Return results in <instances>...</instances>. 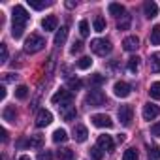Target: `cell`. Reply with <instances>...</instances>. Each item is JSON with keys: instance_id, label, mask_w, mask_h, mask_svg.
Instances as JSON below:
<instances>
[{"instance_id": "obj_1", "label": "cell", "mask_w": 160, "mask_h": 160, "mask_svg": "<svg viewBox=\"0 0 160 160\" xmlns=\"http://www.w3.org/2000/svg\"><path fill=\"white\" fill-rule=\"evenodd\" d=\"M91 49H92L96 55L106 57V55H109V53H111L113 45H111V42H109V40H106V38H96V40H92V42H91Z\"/></svg>"}, {"instance_id": "obj_2", "label": "cell", "mask_w": 160, "mask_h": 160, "mask_svg": "<svg viewBox=\"0 0 160 160\" xmlns=\"http://www.w3.org/2000/svg\"><path fill=\"white\" fill-rule=\"evenodd\" d=\"M43 45H45V40L38 34H30L25 40V51L27 53H38V51L43 49Z\"/></svg>"}, {"instance_id": "obj_3", "label": "cell", "mask_w": 160, "mask_h": 160, "mask_svg": "<svg viewBox=\"0 0 160 160\" xmlns=\"http://www.w3.org/2000/svg\"><path fill=\"white\" fill-rule=\"evenodd\" d=\"M87 104L91 108H100L106 104V94L100 91V89H92L89 94H87Z\"/></svg>"}, {"instance_id": "obj_4", "label": "cell", "mask_w": 160, "mask_h": 160, "mask_svg": "<svg viewBox=\"0 0 160 160\" xmlns=\"http://www.w3.org/2000/svg\"><path fill=\"white\" fill-rule=\"evenodd\" d=\"M51 102L55 104V106H66V104H72V92L68 91V89H60V91H57L53 96H51Z\"/></svg>"}, {"instance_id": "obj_5", "label": "cell", "mask_w": 160, "mask_h": 160, "mask_svg": "<svg viewBox=\"0 0 160 160\" xmlns=\"http://www.w3.org/2000/svg\"><path fill=\"white\" fill-rule=\"evenodd\" d=\"M13 25H21V27H25L27 23H28V19H30V15H28V12L23 8V6H13Z\"/></svg>"}, {"instance_id": "obj_6", "label": "cell", "mask_w": 160, "mask_h": 160, "mask_svg": "<svg viewBox=\"0 0 160 160\" xmlns=\"http://www.w3.org/2000/svg\"><path fill=\"white\" fill-rule=\"evenodd\" d=\"M117 117H119V121H121L124 126H130V124H132V117H134L132 106H121L119 111H117Z\"/></svg>"}, {"instance_id": "obj_7", "label": "cell", "mask_w": 160, "mask_h": 160, "mask_svg": "<svg viewBox=\"0 0 160 160\" xmlns=\"http://www.w3.org/2000/svg\"><path fill=\"white\" fill-rule=\"evenodd\" d=\"M158 115H160V108H158L156 104L149 102V104L143 106V119H145V121H152V119H156Z\"/></svg>"}, {"instance_id": "obj_8", "label": "cell", "mask_w": 160, "mask_h": 160, "mask_svg": "<svg viewBox=\"0 0 160 160\" xmlns=\"http://www.w3.org/2000/svg\"><path fill=\"white\" fill-rule=\"evenodd\" d=\"M91 121H92V124H94V126H98V128H111V126H113V121H111L108 115H102V113L92 115V117H91Z\"/></svg>"}, {"instance_id": "obj_9", "label": "cell", "mask_w": 160, "mask_h": 160, "mask_svg": "<svg viewBox=\"0 0 160 160\" xmlns=\"http://www.w3.org/2000/svg\"><path fill=\"white\" fill-rule=\"evenodd\" d=\"M51 121H53L51 111H47V109H40L38 111V115H36V126L38 128H43V126L51 124Z\"/></svg>"}, {"instance_id": "obj_10", "label": "cell", "mask_w": 160, "mask_h": 160, "mask_svg": "<svg viewBox=\"0 0 160 160\" xmlns=\"http://www.w3.org/2000/svg\"><path fill=\"white\" fill-rule=\"evenodd\" d=\"M130 85L128 83H124V81H117L115 85H113V92H115V96H119V98H126L128 94H130Z\"/></svg>"}, {"instance_id": "obj_11", "label": "cell", "mask_w": 160, "mask_h": 160, "mask_svg": "<svg viewBox=\"0 0 160 160\" xmlns=\"http://www.w3.org/2000/svg\"><path fill=\"white\" fill-rule=\"evenodd\" d=\"M98 147L106 152H111L115 149V143H113V138L111 136H98Z\"/></svg>"}, {"instance_id": "obj_12", "label": "cell", "mask_w": 160, "mask_h": 160, "mask_svg": "<svg viewBox=\"0 0 160 160\" xmlns=\"http://www.w3.org/2000/svg\"><path fill=\"white\" fill-rule=\"evenodd\" d=\"M58 109H60V115H62V119H64V121H73V119L77 117V111H75V108H73L72 104L60 106Z\"/></svg>"}, {"instance_id": "obj_13", "label": "cell", "mask_w": 160, "mask_h": 160, "mask_svg": "<svg viewBox=\"0 0 160 160\" xmlns=\"http://www.w3.org/2000/svg\"><path fill=\"white\" fill-rule=\"evenodd\" d=\"M139 47V38L138 36H126L122 40V49L124 51H136Z\"/></svg>"}, {"instance_id": "obj_14", "label": "cell", "mask_w": 160, "mask_h": 160, "mask_svg": "<svg viewBox=\"0 0 160 160\" xmlns=\"http://www.w3.org/2000/svg\"><path fill=\"white\" fill-rule=\"evenodd\" d=\"M57 25H58V19L55 15H47L43 21H42V28L45 32H51V30H57Z\"/></svg>"}, {"instance_id": "obj_15", "label": "cell", "mask_w": 160, "mask_h": 160, "mask_svg": "<svg viewBox=\"0 0 160 160\" xmlns=\"http://www.w3.org/2000/svg\"><path fill=\"white\" fill-rule=\"evenodd\" d=\"M87 136H89V132H87V128H85L83 124H77V126L73 128V139H75L77 143H83V141L87 139Z\"/></svg>"}, {"instance_id": "obj_16", "label": "cell", "mask_w": 160, "mask_h": 160, "mask_svg": "<svg viewBox=\"0 0 160 160\" xmlns=\"http://www.w3.org/2000/svg\"><path fill=\"white\" fill-rule=\"evenodd\" d=\"M143 12H145V17H147V19L156 17V15H158V6H156V2H145V4H143Z\"/></svg>"}, {"instance_id": "obj_17", "label": "cell", "mask_w": 160, "mask_h": 160, "mask_svg": "<svg viewBox=\"0 0 160 160\" xmlns=\"http://www.w3.org/2000/svg\"><path fill=\"white\" fill-rule=\"evenodd\" d=\"M149 70L152 73H160V53H152L149 58Z\"/></svg>"}, {"instance_id": "obj_18", "label": "cell", "mask_w": 160, "mask_h": 160, "mask_svg": "<svg viewBox=\"0 0 160 160\" xmlns=\"http://www.w3.org/2000/svg\"><path fill=\"white\" fill-rule=\"evenodd\" d=\"M2 117H4V121H8V122H15V119H17L15 106H6L4 111H2Z\"/></svg>"}, {"instance_id": "obj_19", "label": "cell", "mask_w": 160, "mask_h": 160, "mask_svg": "<svg viewBox=\"0 0 160 160\" xmlns=\"http://www.w3.org/2000/svg\"><path fill=\"white\" fill-rule=\"evenodd\" d=\"M109 13H111L113 17L121 19V17L124 15V6H122V4H117V2H111V4H109Z\"/></svg>"}, {"instance_id": "obj_20", "label": "cell", "mask_w": 160, "mask_h": 160, "mask_svg": "<svg viewBox=\"0 0 160 160\" xmlns=\"http://www.w3.org/2000/svg\"><path fill=\"white\" fill-rule=\"evenodd\" d=\"M66 38H68V27H62L60 30H57V34H55V45H62L64 42H66Z\"/></svg>"}, {"instance_id": "obj_21", "label": "cell", "mask_w": 160, "mask_h": 160, "mask_svg": "<svg viewBox=\"0 0 160 160\" xmlns=\"http://www.w3.org/2000/svg\"><path fill=\"white\" fill-rule=\"evenodd\" d=\"M66 139H68V134H66L64 128H57V130L53 132V141H55V143H64Z\"/></svg>"}, {"instance_id": "obj_22", "label": "cell", "mask_w": 160, "mask_h": 160, "mask_svg": "<svg viewBox=\"0 0 160 160\" xmlns=\"http://www.w3.org/2000/svg\"><path fill=\"white\" fill-rule=\"evenodd\" d=\"M130 23H132V17L130 15H122L121 19H117V28L119 30H128L130 28Z\"/></svg>"}, {"instance_id": "obj_23", "label": "cell", "mask_w": 160, "mask_h": 160, "mask_svg": "<svg viewBox=\"0 0 160 160\" xmlns=\"http://www.w3.org/2000/svg\"><path fill=\"white\" fill-rule=\"evenodd\" d=\"M53 2H45V0H28V6L32 8V10H43V8H47V6H51Z\"/></svg>"}, {"instance_id": "obj_24", "label": "cell", "mask_w": 160, "mask_h": 160, "mask_svg": "<svg viewBox=\"0 0 160 160\" xmlns=\"http://www.w3.org/2000/svg\"><path fill=\"white\" fill-rule=\"evenodd\" d=\"M138 70H139V57H130L128 58V72L138 73Z\"/></svg>"}, {"instance_id": "obj_25", "label": "cell", "mask_w": 160, "mask_h": 160, "mask_svg": "<svg viewBox=\"0 0 160 160\" xmlns=\"http://www.w3.org/2000/svg\"><path fill=\"white\" fill-rule=\"evenodd\" d=\"M57 158L58 160H72L73 158V151L72 149H58L57 151Z\"/></svg>"}, {"instance_id": "obj_26", "label": "cell", "mask_w": 160, "mask_h": 160, "mask_svg": "<svg viewBox=\"0 0 160 160\" xmlns=\"http://www.w3.org/2000/svg\"><path fill=\"white\" fill-rule=\"evenodd\" d=\"M151 43L152 45H160V25H154L151 30Z\"/></svg>"}, {"instance_id": "obj_27", "label": "cell", "mask_w": 160, "mask_h": 160, "mask_svg": "<svg viewBox=\"0 0 160 160\" xmlns=\"http://www.w3.org/2000/svg\"><path fill=\"white\" fill-rule=\"evenodd\" d=\"M91 66H92V58L91 57H81L77 60V68L79 70H89Z\"/></svg>"}, {"instance_id": "obj_28", "label": "cell", "mask_w": 160, "mask_h": 160, "mask_svg": "<svg viewBox=\"0 0 160 160\" xmlns=\"http://www.w3.org/2000/svg\"><path fill=\"white\" fill-rule=\"evenodd\" d=\"M92 27H94L96 32H104V30H106V19H104V17H94Z\"/></svg>"}, {"instance_id": "obj_29", "label": "cell", "mask_w": 160, "mask_h": 160, "mask_svg": "<svg viewBox=\"0 0 160 160\" xmlns=\"http://www.w3.org/2000/svg\"><path fill=\"white\" fill-rule=\"evenodd\" d=\"M149 94H151V98H154V100H160V81H154V83L151 85V89H149Z\"/></svg>"}, {"instance_id": "obj_30", "label": "cell", "mask_w": 160, "mask_h": 160, "mask_svg": "<svg viewBox=\"0 0 160 160\" xmlns=\"http://www.w3.org/2000/svg\"><path fill=\"white\" fill-rule=\"evenodd\" d=\"M81 87H83L81 79H75V77H70V79H68V89H70V91H79Z\"/></svg>"}, {"instance_id": "obj_31", "label": "cell", "mask_w": 160, "mask_h": 160, "mask_svg": "<svg viewBox=\"0 0 160 160\" xmlns=\"http://www.w3.org/2000/svg\"><path fill=\"white\" fill-rule=\"evenodd\" d=\"M15 96H17L19 100L27 98V96H28V87H27V85H19V87L15 89Z\"/></svg>"}, {"instance_id": "obj_32", "label": "cell", "mask_w": 160, "mask_h": 160, "mask_svg": "<svg viewBox=\"0 0 160 160\" xmlns=\"http://www.w3.org/2000/svg\"><path fill=\"white\" fill-rule=\"evenodd\" d=\"M147 152H149V156H151L152 160H158V158H160V149H158L156 145H147Z\"/></svg>"}, {"instance_id": "obj_33", "label": "cell", "mask_w": 160, "mask_h": 160, "mask_svg": "<svg viewBox=\"0 0 160 160\" xmlns=\"http://www.w3.org/2000/svg\"><path fill=\"white\" fill-rule=\"evenodd\" d=\"M122 160H138V151H136L134 147L126 149V151H124V154H122Z\"/></svg>"}, {"instance_id": "obj_34", "label": "cell", "mask_w": 160, "mask_h": 160, "mask_svg": "<svg viewBox=\"0 0 160 160\" xmlns=\"http://www.w3.org/2000/svg\"><path fill=\"white\" fill-rule=\"evenodd\" d=\"M23 32H25V27H21V25H12V36H13L15 40H19V38L23 36Z\"/></svg>"}, {"instance_id": "obj_35", "label": "cell", "mask_w": 160, "mask_h": 160, "mask_svg": "<svg viewBox=\"0 0 160 160\" xmlns=\"http://www.w3.org/2000/svg\"><path fill=\"white\" fill-rule=\"evenodd\" d=\"M83 47H85V45H83V42H73V43H72V47H70V53H72V55L81 53V51H83Z\"/></svg>"}, {"instance_id": "obj_36", "label": "cell", "mask_w": 160, "mask_h": 160, "mask_svg": "<svg viewBox=\"0 0 160 160\" xmlns=\"http://www.w3.org/2000/svg\"><path fill=\"white\" fill-rule=\"evenodd\" d=\"M42 141H43V138H42L40 134H36V136H32V138L28 139V145H30V147H40Z\"/></svg>"}, {"instance_id": "obj_37", "label": "cell", "mask_w": 160, "mask_h": 160, "mask_svg": "<svg viewBox=\"0 0 160 160\" xmlns=\"http://www.w3.org/2000/svg\"><path fill=\"white\" fill-rule=\"evenodd\" d=\"M91 156H92L94 160H102V156H104V151H102V149L96 145V147H92V149H91Z\"/></svg>"}, {"instance_id": "obj_38", "label": "cell", "mask_w": 160, "mask_h": 160, "mask_svg": "<svg viewBox=\"0 0 160 160\" xmlns=\"http://www.w3.org/2000/svg\"><path fill=\"white\" fill-rule=\"evenodd\" d=\"M6 60H8V45L0 43V62H6Z\"/></svg>"}, {"instance_id": "obj_39", "label": "cell", "mask_w": 160, "mask_h": 160, "mask_svg": "<svg viewBox=\"0 0 160 160\" xmlns=\"http://www.w3.org/2000/svg\"><path fill=\"white\" fill-rule=\"evenodd\" d=\"M79 32H81V36H89V21H81L79 23Z\"/></svg>"}, {"instance_id": "obj_40", "label": "cell", "mask_w": 160, "mask_h": 160, "mask_svg": "<svg viewBox=\"0 0 160 160\" xmlns=\"http://www.w3.org/2000/svg\"><path fill=\"white\" fill-rule=\"evenodd\" d=\"M104 81H106V77L100 75V73H94V75L91 77V83H92V85H102Z\"/></svg>"}, {"instance_id": "obj_41", "label": "cell", "mask_w": 160, "mask_h": 160, "mask_svg": "<svg viewBox=\"0 0 160 160\" xmlns=\"http://www.w3.org/2000/svg\"><path fill=\"white\" fill-rule=\"evenodd\" d=\"M38 160H53V152L51 151H40Z\"/></svg>"}, {"instance_id": "obj_42", "label": "cell", "mask_w": 160, "mask_h": 160, "mask_svg": "<svg viewBox=\"0 0 160 160\" xmlns=\"http://www.w3.org/2000/svg\"><path fill=\"white\" fill-rule=\"evenodd\" d=\"M151 134H152L154 138H160V122H156V124L151 126Z\"/></svg>"}, {"instance_id": "obj_43", "label": "cell", "mask_w": 160, "mask_h": 160, "mask_svg": "<svg viewBox=\"0 0 160 160\" xmlns=\"http://www.w3.org/2000/svg\"><path fill=\"white\" fill-rule=\"evenodd\" d=\"M17 75H13V73H4V81H13Z\"/></svg>"}, {"instance_id": "obj_44", "label": "cell", "mask_w": 160, "mask_h": 160, "mask_svg": "<svg viewBox=\"0 0 160 160\" xmlns=\"http://www.w3.org/2000/svg\"><path fill=\"white\" fill-rule=\"evenodd\" d=\"M6 98V87H0V100Z\"/></svg>"}, {"instance_id": "obj_45", "label": "cell", "mask_w": 160, "mask_h": 160, "mask_svg": "<svg viewBox=\"0 0 160 160\" xmlns=\"http://www.w3.org/2000/svg\"><path fill=\"white\" fill-rule=\"evenodd\" d=\"M66 8H68V10L75 8V2H73V0H68V2H66Z\"/></svg>"}, {"instance_id": "obj_46", "label": "cell", "mask_w": 160, "mask_h": 160, "mask_svg": "<svg viewBox=\"0 0 160 160\" xmlns=\"http://www.w3.org/2000/svg\"><path fill=\"white\" fill-rule=\"evenodd\" d=\"M2 141H8V130L2 128Z\"/></svg>"}, {"instance_id": "obj_47", "label": "cell", "mask_w": 160, "mask_h": 160, "mask_svg": "<svg viewBox=\"0 0 160 160\" xmlns=\"http://www.w3.org/2000/svg\"><path fill=\"white\" fill-rule=\"evenodd\" d=\"M117 139H119V143H122V141L126 139V136H124V134H119V136H117Z\"/></svg>"}, {"instance_id": "obj_48", "label": "cell", "mask_w": 160, "mask_h": 160, "mask_svg": "<svg viewBox=\"0 0 160 160\" xmlns=\"http://www.w3.org/2000/svg\"><path fill=\"white\" fill-rule=\"evenodd\" d=\"M19 160H30V156L28 154H23V156H19Z\"/></svg>"}]
</instances>
